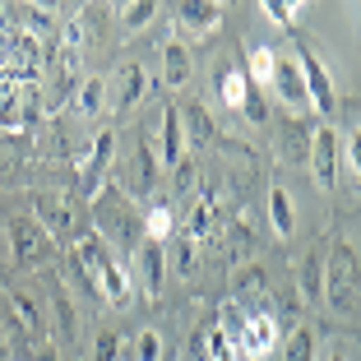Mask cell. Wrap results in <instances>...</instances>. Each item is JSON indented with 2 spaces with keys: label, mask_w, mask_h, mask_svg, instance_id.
<instances>
[{
  "label": "cell",
  "mask_w": 361,
  "mask_h": 361,
  "mask_svg": "<svg viewBox=\"0 0 361 361\" xmlns=\"http://www.w3.org/2000/svg\"><path fill=\"white\" fill-rule=\"evenodd\" d=\"M158 14L162 10L153 5V0H135V5H126V10H121V23H126V32H139V28H149Z\"/></svg>",
  "instance_id": "26"
},
{
  "label": "cell",
  "mask_w": 361,
  "mask_h": 361,
  "mask_svg": "<svg viewBox=\"0 0 361 361\" xmlns=\"http://www.w3.org/2000/svg\"><path fill=\"white\" fill-rule=\"evenodd\" d=\"M297 70H301V84H306V97H310V106H315L319 116H329L334 106H338V93H334V79H329V70H324V61H319V51L315 47H297Z\"/></svg>",
  "instance_id": "5"
},
{
  "label": "cell",
  "mask_w": 361,
  "mask_h": 361,
  "mask_svg": "<svg viewBox=\"0 0 361 361\" xmlns=\"http://www.w3.org/2000/svg\"><path fill=\"white\" fill-rule=\"evenodd\" d=\"M135 361H162V338H158V329H139V334H135Z\"/></svg>",
  "instance_id": "30"
},
{
  "label": "cell",
  "mask_w": 361,
  "mask_h": 361,
  "mask_svg": "<svg viewBox=\"0 0 361 361\" xmlns=\"http://www.w3.org/2000/svg\"><path fill=\"white\" fill-rule=\"evenodd\" d=\"M144 241H158V245H167L171 241V232H176V213L167 209V204H149L144 209Z\"/></svg>",
  "instance_id": "19"
},
{
  "label": "cell",
  "mask_w": 361,
  "mask_h": 361,
  "mask_svg": "<svg viewBox=\"0 0 361 361\" xmlns=\"http://www.w3.org/2000/svg\"><path fill=\"white\" fill-rule=\"evenodd\" d=\"M10 259L14 269H42L47 259L56 255V241L37 227V218L32 213H19V218H10Z\"/></svg>",
  "instance_id": "1"
},
{
  "label": "cell",
  "mask_w": 361,
  "mask_h": 361,
  "mask_svg": "<svg viewBox=\"0 0 361 361\" xmlns=\"http://www.w3.org/2000/svg\"><path fill=\"white\" fill-rule=\"evenodd\" d=\"M121 352H126V343L116 338V334H97L93 338V361H121Z\"/></svg>",
  "instance_id": "32"
},
{
  "label": "cell",
  "mask_w": 361,
  "mask_h": 361,
  "mask_svg": "<svg viewBox=\"0 0 361 361\" xmlns=\"http://www.w3.org/2000/svg\"><path fill=\"white\" fill-rule=\"evenodd\" d=\"M93 218H97V227H93V232L102 236V241L130 245L135 236H144V227L135 223V213H130V204L121 200L116 190H102V195H97V204H93Z\"/></svg>",
  "instance_id": "3"
},
{
  "label": "cell",
  "mask_w": 361,
  "mask_h": 361,
  "mask_svg": "<svg viewBox=\"0 0 361 361\" xmlns=\"http://www.w3.org/2000/svg\"><path fill=\"white\" fill-rule=\"evenodd\" d=\"M176 185H180V190H190V185H195V167H190L185 158L176 162Z\"/></svg>",
  "instance_id": "37"
},
{
  "label": "cell",
  "mask_w": 361,
  "mask_h": 361,
  "mask_svg": "<svg viewBox=\"0 0 361 361\" xmlns=\"http://www.w3.org/2000/svg\"><path fill=\"white\" fill-rule=\"evenodd\" d=\"M111 158H116V130H97L93 149L84 158V171H79V185H84V200H97L106 190V171H111Z\"/></svg>",
  "instance_id": "7"
},
{
  "label": "cell",
  "mask_w": 361,
  "mask_h": 361,
  "mask_svg": "<svg viewBox=\"0 0 361 361\" xmlns=\"http://www.w3.org/2000/svg\"><path fill=\"white\" fill-rule=\"evenodd\" d=\"M190 357H204V334H190Z\"/></svg>",
  "instance_id": "39"
},
{
  "label": "cell",
  "mask_w": 361,
  "mask_h": 361,
  "mask_svg": "<svg viewBox=\"0 0 361 361\" xmlns=\"http://www.w3.org/2000/svg\"><path fill=\"white\" fill-rule=\"evenodd\" d=\"M269 223H274V236H283V241L297 232V204H292V195L283 185L269 190Z\"/></svg>",
  "instance_id": "15"
},
{
  "label": "cell",
  "mask_w": 361,
  "mask_h": 361,
  "mask_svg": "<svg viewBox=\"0 0 361 361\" xmlns=\"http://www.w3.org/2000/svg\"><path fill=\"white\" fill-rule=\"evenodd\" d=\"M185 158V135H180L176 106H162V167H176Z\"/></svg>",
  "instance_id": "18"
},
{
  "label": "cell",
  "mask_w": 361,
  "mask_h": 361,
  "mask_svg": "<svg viewBox=\"0 0 361 361\" xmlns=\"http://www.w3.org/2000/svg\"><path fill=\"white\" fill-rule=\"evenodd\" d=\"M32 218H37V227H42L56 245L75 241V232H79V209H75V200H65V195H32Z\"/></svg>",
  "instance_id": "4"
},
{
  "label": "cell",
  "mask_w": 361,
  "mask_h": 361,
  "mask_svg": "<svg viewBox=\"0 0 361 361\" xmlns=\"http://www.w3.org/2000/svg\"><path fill=\"white\" fill-rule=\"evenodd\" d=\"M232 283H236V292H259V287H264V269L259 264H241L232 274Z\"/></svg>",
  "instance_id": "34"
},
{
  "label": "cell",
  "mask_w": 361,
  "mask_h": 361,
  "mask_svg": "<svg viewBox=\"0 0 361 361\" xmlns=\"http://www.w3.org/2000/svg\"><path fill=\"white\" fill-rule=\"evenodd\" d=\"M204 352H209V361H236V348H232V343H227L218 329L204 334Z\"/></svg>",
  "instance_id": "33"
},
{
  "label": "cell",
  "mask_w": 361,
  "mask_h": 361,
  "mask_svg": "<svg viewBox=\"0 0 361 361\" xmlns=\"http://www.w3.org/2000/svg\"><path fill=\"white\" fill-rule=\"evenodd\" d=\"M32 361H61V352H56V348H37V352H32Z\"/></svg>",
  "instance_id": "38"
},
{
  "label": "cell",
  "mask_w": 361,
  "mask_h": 361,
  "mask_svg": "<svg viewBox=\"0 0 361 361\" xmlns=\"http://www.w3.org/2000/svg\"><path fill=\"white\" fill-rule=\"evenodd\" d=\"M176 116H180V135H185V144L204 149V144H213V139H218V126H213V116H209V106H204V102L176 106Z\"/></svg>",
  "instance_id": "11"
},
{
  "label": "cell",
  "mask_w": 361,
  "mask_h": 361,
  "mask_svg": "<svg viewBox=\"0 0 361 361\" xmlns=\"http://www.w3.org/2000/svg\"><path fill=\"white\" fill-rule=\"evenodd\" d=\"M0 361H10V352H5V329H0Z\"/></svg>",
  "instance_id": "40"
},
{
  "label": "cell",
  "mask_w": 361,
  "mask_h": 361,
  "mask_svg": "<svg viewBox=\"0 0 361 361\" xmlns=\"http://www.w3.org/2000/svg\"><path fill=\"white\" fill-rule=\"evenodd\" d=\"M259 10H264V14H269V23H278V28H297L301 5H297V0H264Z\"/></svg>",
  "instance_id": "27"
},
{
  "label": "cell",
  "mask_w": 361,
  "mask_h": 361,
  "mask_svg": "<svg viewBox=\"0 0 361 361\" xmlns=\"http://www.w3.org/2000/svg\"><path fill=\"white\" fill-rule=\"evenodd\" d=\"M319 297H329L334 315H352V310H357V250H352L348 241H338V259L324 269Z\"/></svg>",
  "instance_id": "2"
},
{
  "label": "cell",
  "mask_w": 361,
  "mask_h": 361,
  "mask_svg": "<svg viewBox=\"0 0 361 361\" xmlns=\"http://www.w3.org/2000/svg\"><path fill=\"white\" fill-rule=\"evenodd\" d=\"M144 93H149V70H144L139 61H126V65H121V111L139 106Z\"/></svg>",
  "instance_id": "17"
},
{
  "label": "cell",
  "mask_w": 361,
  "mask_h": 361,
  "mask_svg": "<svg viewBox=\"0 0 361 361\" xmlns=\"http://www.w3.org/2000/svg\"><path fill=\"white\" fill-rule=\"evenodd\" d=\"M319 287H324V269H319L315 255L301 259V292H306L310 301H319Z\"/></svg>",
  "instance_id": "28"
},
{
  "label": "cell",
  "mask_w": 361,
  "mask_h": 361,
  "mask_svg": "<svg viewBox=\"0 0 361 361\" xmlns=\"http://www.w3.org/2000/svg\"><path fill=\"white\" fill-rule=\"evenodd\" d=\"M153 190H158V153H153L149 139H139L135 144V167H130V195L149 200Z\"/></svg>",
  "instance_id": "12"
},
{
  "label": "cell",
  "mask_w": 361,
  "mask_h": 361,
  "mask_svg": "<svg viewBox=\"0 0 361 361\" xmlns=\"http://www.w3.org/2000/svg\"><path fill=\"white\" fill-rule=\"evenodd\" d=\"M329 361H348V352H329Z\"/></svg>",
  "instance_id": "41"
},
{
  "label": "cell",
  "mask_w": 361,
  "mask_h": 361,
  "mask_svg": "<svg viewBox=\"0 0 361 361\" xmlns=\"http://www.w3.org/2000/svg\"><path fill=\"white\" fill-rule=\"evenodd\" d=\"M278 343V324L269 310H255V315H245V329H241V348L236 352H250V357H264L269 348Z\"/></svg>",
  "instance_id": "13"
},
{
  "label": "cell",
  "mask_w": 361,
  "mask_h": 361,
  "mask_svg": "<svg viewBox=\"0 0 361 361\" xmlns=\"http://www.w3.org/2000/svg\"><path fill=\"white\" fill-rule=\"evenodd\" d=\"M338 139L343 135L334 126H315L310 130V144H306V162H310V171H315V180L324 190L338 185Z\"/></svg>",
  "instance_id": "6"
},
{
  "label": "cell",
  "mask_w": 361,
  "mask_h": 361,
  "mask_svg": "<svg viewBox=\"0 0 361 361\" xmlns=\"http://www.w3.org/2000/svg\"><path fill=\"white\" fill-rule=\"evenodd\" d=\"M135 278H139L144 301H158L162 297V278H167V245L139 241L135 245Z\"/></svg>",
  "instance_id": "8"
},
{
  "label": "cell",
  "mask_w": 361,
  "mask_h": 361,
  "mask_svg": "<svg viewBox=\"0 0 361 361\" xmlns=\"http://www.w3.org/2000/svg\"><path fill=\"white\" fill-rule=\"evenodd\" d=\"M269 88H274V97L292 111V116H301V111H310V97H306V84H301V70L292 56H278L274 65V79H269Z\"/></svg>",
  "instance_id": "9"
},
{
  "label": "cell",
  "mask_w": 361,
  "mask_h": 361,
  "mask_svg": "<svg viewBox=\"0 0 361 361\" xmlns=\"http://www.w3.org/2000/svg\"><path fill=\"white\" fill-rule=\"evenodd\" d=\"M274 65H278V56H274V47H250V56H245V84L250 88H259V93H269V79H274Z\"/></svg>",
  "instance_id": "16"
},
{
  "label": "cell",
  "mask_w": 361,
  "mask_h": 361,
  "mask_svg": "<svg viewBox=\"0 0 361 361\" xmlns=\"http://www.w3.org/2000/svg\"><path fill=\"white\" fill-rule=\"evenodd\" d=\"M195 75V56L185 51V42H167L162 47V84L167 88H185Z\"/></svg>",
  "instance_id": "14"
},
{
  "label": "cell",
  "mask_w": 361,
  "mask_h": 361,
  "mask_svg": "<svg viewBox=\"0 0 361 361\" xmlns=\"http://www.w3.org/2000/svg\"><path fill=\"white\" fill-rule=\"evenodd\" d=\"M19 14H23V23H28L32 32H51V28H56V19H51V14L42 10V5H23Z\"/></svg>",
  "instance_id": "35"
},
{
  "label": "cell",
  "mask_w": 361,
  "mask_h": 361,
  "mask_svg": "<svg viewBox=\"0 0 361 361\" xmlns=\"http://www.w3.org/2000/svg\"><path fill=\"white\" fill-rule=\"evenodd\" d=\"M209 227H213V200H204V204H195L190 209V241H204V236H209Z\"/></svg>",
  "instance_id": "31"
},
{
  "label": "cell",
  "mask_w": 361,
  "mask_h": 361,
  "mask_svg": "<svg viewBox=\"0 0 361 361\" xmlns=\"http://www.w3.org/2000/svg\"><path fill=\"white\" fill-rule=\"evenodd\" d=\"M176 23L195 37H209L223 28V5L218 0H185V5H176Z\"/></svg>",
  "instance_id": "10"
},
{
  "label": "cell",
  "mask_w": 361,
  "mask_h": 361,
  "mask_svg": "<svg viewBox=\"0 0 361 361\" xmlns=\"http://www.w3.org/2000/svg\"><path fill=\"white\" fill-rule=\"evenodd\" d=\"M195 259H200V241L180 236V245H176V269H180V274H195Z\"/></svg>",
  "instance_id": "36"
},
{
  "label": "cell",
  "mask_w": 361,
  "mask_h": 361,
  "mask_svg": "<svg viewBox=\"0 0 361 361\" xmlns=\"http://www.w3.org/2000/svg\"><path fill=\"white\" fill-rule=\"evenodd\" d=\"M51 310H56V324H61V338H75L79 315H75V297L65 292V283H51Z\"/></svg>",
  "instance_id": "23"
},
{
  "label": "cell",
  "mask_w": 361,
  "mask_h": 361,
  "mask_svg": "<svg viewBox=\"0 0 361 361\" xmlns=\"http://www.w3.org/2000/svg\"><path fill=\"white\" fill-rule=\"evenodd\" d=\"M283 361H315V334H310L306 324H297V329L287 334V348H283Z\"/></svg>",
  "instance_id": "25"
},
{
  "label": "cell",
  "mask_w": 361,
  "mask_h": 361,
  "mask_svg": "<svg viewBox=\"0 0 361 361\" xmlns=\"http://www.w3.org/2000/svg\"><path fill=\"white\" fill-rule=\"evenodd\" d=\"M348 171L352 180H357V171H361V135H357V126H348V135L338 139V176Z\"/></svg>",
  "instance_id": "24"
},
{
  "label": "cell",
  "mask_w": 361,
  "mask_h": 361,
  "mask_svg": "<svg viewBox=\"0 0 361 361\" xmlns=\"http://www.w3.org/2000/svg\"><path fill=\"white\" fill-rule=\"evenodd\" d=\"M102 102H106V79L88 75V79H79V84H75V106H79V116H97V111H102Z\"/></svg>",
  "instance_id": "21"
},
{
  "label": "cell",
  "mask_w": 361,
  "mask_h": 361,
  "mask_svg": "<svg viewBox=\"0 0 361 361\" xmlns=\"http://www.w3.org/2000/svg\"><path fill=\"white\" fill-rule=\"evenodd\" d=\"M241 116L250 121V126H269V97L259 93V88H250V93H245V102H241Z\"/></svg>",
  "instance_id": "29"
},
{
  "label": "cell",
  "mask_w": 361,
  "mask_h": 361,
  "mask_svg": "<svg viewBox=\"0 0 361 361\" xmlns=\"http://www.w3.org/2000/svg\"><path fill=\"white\" fill-rule=\"evenodd\" d=\"M10 310H14V329L19 334H42V310L28 292H10Z\"/></svg>",
  "instance_id": "22"
},
{
  "label": "cell",
  "mask_w": 361,
  "mask_h": 361,
  "mask_svg": "<svg viewBox=\"0 0 361 361\" xmlns=\"http://www.w3.org/2000/svg\"><path fill=\"white\" fill-rule=\"evenodd\" d=\"M245 93H250V84H245L241 65H223V70H218V97H223V106L227 111H241Z\"/></svg>",
  "instance_id": "20"
}]
</instances>
